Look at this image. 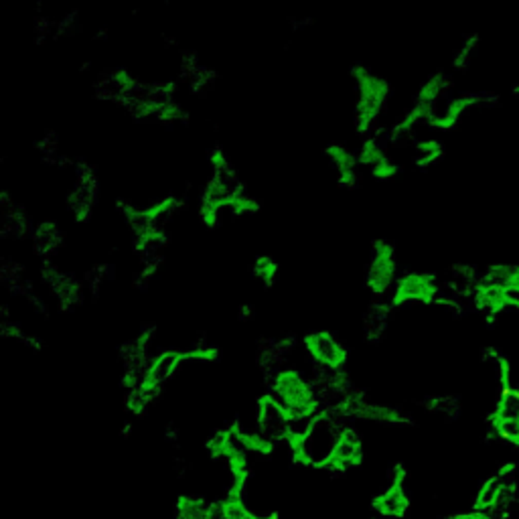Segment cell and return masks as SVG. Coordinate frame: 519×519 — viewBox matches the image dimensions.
<instances>
[{"label": "cell", "instance_id": "cell-5", "mask_svg": "<svg viewBox=\"0 0 519 519\" xmlns=\"http://www.w3.org/2000/svg\"><path fill=\"white\" fill-rule=\"evenodd\" d=\"M359 454H361V442H359V436L357 432L353 430H345L343 436H341V442H339L337 450H335V457H333V463L335 467H347V465H353L359 461Z\"/></svg>", "mask_w": 519, "mask_h": 519}, {"label": "cell", "instance_id": "cell-1", "mask_svg": "<svg viewBox=\"0 0 519 519\" xmlns=\"http://www.w3.org/2000/svg\"><path fill=\"white\" fill-rule=\"evenodd\" d=\"M343 432L345 428L339 424L335 416L318 414L309 432L294 442V452L303 463H309L314 467L331 465Z\"/></svg>", "mask_w": 519, "mask_h": 519}, {"label": "cell", "instance_id": "cell-8", "mask_svg": "<svg viewBox=\"0 0 519 519\" xmlns=\"http://www.w3.org/2000/svg\"><path fill=\"white\" fill-rule=\"evenodd\" d=\"M497 432L509 442H519V420H495Z\"/></svg>", "mask_w": 519, "mask_h": 519}, {"label": "cell", "instance_id": "cell-4", "mask_svg": "<svg viewBox=\"0 0 519 519\" xmlns=\"http://www.w3.org/2000/svg\"><path fill=\"white\" fill-rule=\"evenodd\" d=\"M181 359L182 355L179 351H167V353L156 355L155 359H151L146 364L140 388H146L148 391H155V393L160 388H164L169 382L175 380V375L179 371V365H181Z\"/></svg>", "mask_w": 519, "mask_h": 519}, {"label": "cell", "instance_id": "cell-7", "mask_svg": "<svg viewBox=\"0 0 519 519\" xmlns=\"http://www.w3.org/2000/svg\"><path fill=\"white\" fill-rule=\"evenodd\" d=\"M505 485H509V483H507V479H505L503 475H501V477H495V479H487V483L481 487L479 497H477V507H479V509H489V507H493L497 497H499L501 489H503Z\"/></svg>", "mask_w": 519, "mask_h": 519}, {"label": "cell", "instance_id": "cell-2", "mask_svg": "<svg viewBox=\"0 0 519 519\" xmlns=\"http://www.w3.org/2000/svg\"><path fill=\"white\" fill-rule=\"evenodd\" d=\"M260 442L270 446L274 442L290 441V414L272 395L260 400Z\"/></svg>", "mask_w": 519, "mask_h": 519}, {"label": "cell", "instance_id": "cell-3", "mask_svg": "<svg viewBox=\"0 0 519 519\" xmlns=\"http://www.w3.org/2000/svg\"><path fill=\"white\" fill-rule=\"evenodd\" d=\"M307 351L311 353L312 361L325 369L337 371L345 361V347L333 333L316 331L307 339Z\"/></svg>", "mask_w": 519, "mask_h": 519}, {"label": "cell", "instance_id": "cell-9", "mask_svg": "<svg viewBox=\"0 0 519 519\" xmlns=\"http://www.w3.org/2000/svg\"><path fill=\"white\" fill-rule=\"evenodd\" d=\"M463 519H485V518H463Z\"/></svg>", "mask_w": 519, "mask_h": 519}, {"label": "cell", "instance_id": "cell-6", "mask_svg": "<svg viewBox=\"0 0 519 519\" xmlns=\"http://www.w3.org/2000/svg\"><path fill=\"white\" fill-rule=\"evenodd\" d=\"M406 507H408V499H406L404 489L400 487V483L389 487L388 491L377 499V509L386 516H402Z\"/></svg>", "mask_w": 519, "mask_h": 519}]
</instances>
